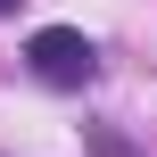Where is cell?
I'll list each match as a JSON object with an SVG mask.
<instances>
[{
  "label": "cell",
  "instance_id": "cell-1",
  "mask_svg": "<svg viewBox=\"0 0 157 157\" xmlns=\"http://www.w3.org/2000/svg\"><path fill=\"white\" fill-rule=\"evenodd\" d=\"M25 66H33L50 91H83V83L99 75V50H91L75 25H41V33L25 41Z\"/></svg>",
  "mask_w": 157,
  "mask_h": 157
},
{
  "label": "cell",
  "instance_id": "cell-2",
  "mask_svg": "<svg viewBox=\"0 0 157 157\" xmlns=\"http://www.w3.org/2000/svg\"><path fill=\"white\" fill-rule=\"evenodd\" d=\"M91 157H141L124 132H108V124H91Z\"/></svg>",
  "mask_w": 157,
  "mask_h": 157
},
{
  "label": "cell",
  "instance_id": "cell-3",
  "mask_svg": "<svg viewBox=\"0 0 157 157\" xmlns=\"http://www.w3.org/2000/svg\"><path fill=\"white\" fill-rule=\"evenodd\" d=\"M8 8H17V0H0V17H8Z\"/></svg>",
  "mask_w": 157,
  "mask_h": 157
}]
</instances>
